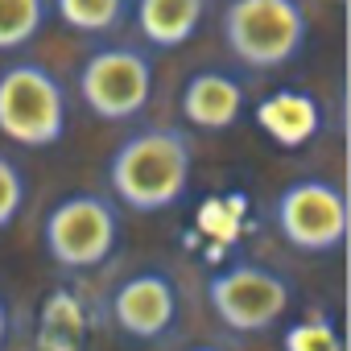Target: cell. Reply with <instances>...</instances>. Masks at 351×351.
Wrapping results in <instances>:
<instances>
[{"mask_svg": "<svg viewBox=\"0 0 351 351\" xmlns=\"http://www.w3.org/2000/svg\"><path fill=\"white\" fill-rule=\"evenodd\" d=\"M108 199L136 215H161L178 207L195 178V141L173 124H149L128 132L108 157Z\"/></svg>", "mask_w": 351, "mask_h": 351, "instance_id": "obj_1", "label": "cell"}, {"mask_svg": "<svg viewBox=\"0 0 351 351\" xmlns=\"http://www.w3.org/2000/svg\"><path fill=\"white\" fill-rule=\"evenodd\" d=\"M310 21L302 0H228L223 46L248 71H281L302 58Z\"/></svg>", "mask_w": 351, "mask_h": 351, "instance_id": "obj_2", "label": "cell"}, {"mask_svg": "<svg viewBox=\"0 0 351 351\" xmlns=\"http://www.w3.org/2000/svg\"><path fill=\"white\" fill-rule=\"evenodd\" d=\"M207 310L232 335H265L273 330L298 302V289L285 273L261 261H232L207 277Z\"/></svg>", "mask_w": 351, "mask_h": 351, "instance_id": "obj_3", "label": "cell"}, {"mask_svg": "<svg viewBox=\"0 0 351 351\" xmlns=\"http://www.w3.org/2000/svg\"><path fill=\"white\" fill-rule=\"evenodd\" d=\"M120 244V207L108 195L75 191L42 219V248L62 273H91L112 261Z\"/></svg>", "mask_w": 351, "mask_h": 351, "instance_id": "obj_4", "label": "cell"}, {"mask_svg": "<svg viewBox=\"0 0 351 351\" xmlns=\"http://www.w3.org/2000/svg\"><path fill=\"white\" fill-rule=\"evenodd\" d=\"M0 136L21 149H54L66 136V91L42 62L0 66Z\"/></svg>", "mask_w": 351, "mask_h": 351, "instance_id": "obj_5", "label": "cell"}, {"mask_svg": "<svg viewBox=\"0 0 351 351\" xmlns=\"http://www.w3.org/2000/svg\"><path fill=\"white\" fill-rule=\"evenodd\" d=\"M153 83H157L153 54L145 46H124V42L91 50L75 75L83 108L104 124L136 120L153 99Z\"/></svg>", "mask_w": 351, "mask_h": 351, "instance_id": "obj_6", "label": "cell"}, {"mask_svg": "<svg viewBox=\"0 0 351 351\" xmlns=\"http://www.w3.org/2000/svg\"><path fill=\"white\" fill-rule=\"evenodd\" d=\"M273 223L293 252L330 256L347 244V195L326 178H298L273 203Z\"/></svg>", "mask_w": 351, "mask_h": 351, "instance_id": "obj_7", "label": "cell"}, {"mask_svg": "<svg viewBox=\"0 0 351 351\" xmlns=\"http://www.w3.org/2000/svg\"><path fill=\"white\" fill-rule=\"evenodd\" d=\"M178 314H182V298L165 269H136L108 298L112 326L132 343H161L165 335H173Z\"/></svg>", "mask_w": 351, "mask_h": 351, "instance_id": "obj_8", "label": "cell"}, {"mask_svg": "<svg viewBox=\"0 0 351 351\" xmlns=\"http://www.w3.org/2000/svg\"><path fill=\"white\" fill-rule=\"evenodd\" d=\"M186 124L203 128V132H223L232 128L244 108H248V87L232 75V71H219V66H203L186 79L182 87V99H178Z\"/></svg>", "mask_w": 351, "mask_h": 351, "instance_id": "obj_9", "label": "cell"}, {"mask_svg": "<svg viewBox=\"0 0 351 351\" xmlns=\"http://www.w3.org/2000/svg\"><path fill=\"white\" fill-rule=\"evenodd\" d=\"M211 0H132L128 17L136 21V34L153 50H178L186 46L203 21H207Z\"/></svg>", "mask_w": 351, "mask_h": 351, "instance_id": "obj_10", "label": "cell"}, {"mask_svg": "<svg viewBox=\"0 0 351 351\" xmlns=\"http://www.w3.org/2000/svg\"><path fill=\"white\" fill-rule=\"evenodd\" d=\"M256 120L277 145H289V149L306 145L318 132V108L310 95H298V91H277L273 99H265L256 108Z\"/></svg>", "mask_w": 351, "mask_h": 351, "instance_id": "obj_11", "label": "cell"}, {"mask_svg": "<svg viewBox=\"0 0 351 351\" xmlns=\"http://www.w3.org/2000/svg\"><path fill=\"white\" fill-rule=\"evenodd\" d=\"M83 302L71 289H54L42 306V326H38V343L42 351H79L83 343Z\"/></svg>", "mask_w": 351, "mask_h": 351, "instance_id": "obj_12", "label": "cell"}, {"mask_svg": "<svg viewBox=\"0 0 351 351\" xmlns=\"http://www.w3.org/2000/svg\"><path fill=\"white\" fill-rule=\"evenodd\" d=\"M132 0H50V13L75 34H116L128 21Z\"/></svg>", "mask_w": 351, "mask_h": 351, "instance_id": "obj_13", "label": "cell"}, {"mask_svg": "<svg viewBox=\"0 0 351 351\" xmlns=\"http://www.w3.org/2000/svg\"><path fill=\"white\" fill-rule=\"evenodd\" d=\"M50 17V0H0V54L25 50Z\"/></svg>", "mask_w": 351, "mask_h": 351, "instance_id": "obj_14", "label": "cell"}, {"mask_svg": "<svg viewBox=\"0 0 351 351\" xmlns=\"http://www.w3.org/2000/svg\"><path fill=\"white\" fill-rule=\"evenodd\" d=\"M285 351H343V335L326 314H314V318H302L289 326Z\"/></svg>", "mask_w": 351, "mask_h": 351, "instance_id": "obj_15", "label": "cell"}, {"mask_svg": "<svg viewBox=\"0 0 351 351\" xmlns=\"http://www.w3.org/2000/svg\"><path fill=\"white\" fill-rule=\"evenodd\" d=\"M29 203V178H25V169L9 157V153H0V232H5Z\"/></svg>", "mask_w": 351, "mask_h": 351, "instance_id": "obj_16", "label": "cell"}, {"mask_svg": "<svg viewBox=\"0 0 351 351\" xmlns=\"http://www.w3.org/2000/svg\"><path fill=\"white\" fill-rule=\"evenodd\" d=\"M9 335H13V314H9V302L0 298V351H5V343H9Z\"/></svg>", "mask_w": 351, "mask_h": 351, "instance_id": "obj_17", "label": "cell"}, {"mask_svg": "<svg viewBox=\"0 0 351 351\" xmlns=\"http://www.w3.org/2000/svg\"><path fill=\"white\" fill-rule=\"evenodd\" d=\"M182 351H223V347H215V343H195V347H182Z\"/></svg>", "mask_w": 351, "mask_h": 351, "instance_id": "obj_18", "label": "cell"}, {"mask_svg": "<svg viewBox=\"0 0 351 351\" xmlns=\"http://www.w3.org/2000/svg\"><path fill=\"white\" fill-rule=\"evenodd\" d=\"M330 5H347V0H330Z\"/></svg>", "mask_w": 351, "mask_h": 351, "instance_id": "obj_19", "label": "cell"}]
</instances>
